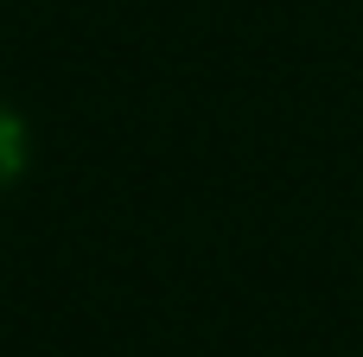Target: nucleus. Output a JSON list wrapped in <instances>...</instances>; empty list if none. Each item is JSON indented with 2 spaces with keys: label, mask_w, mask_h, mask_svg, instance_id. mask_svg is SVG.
Listing matches in <instances>:
<instances>
[{
  "label": "nucleus",
  "mask_w": 363,
  "mask_h": 357,
  "mask_svg": "<svg viewBox=\"0 0 363 357\" xmlns=\"http://www.w3.org/2000/svg\"><path fill=\"white\" fill-rule=\"evenodd\" d=\"M26 153H32V141H26V121L0 102V192H13L19 185V172H26Z\"/></svg>",
  "instance_id": "f257e3e1"
}]
</instances>
